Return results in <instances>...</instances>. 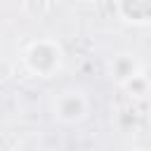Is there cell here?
<instances>
[{
  "instance_id": "30bf717a",
  "label": "cell",
  "mask_w": 151,
  "mask_h": 151,
  "mask_svg": "<svg viewBox=\"0 0 151 151\" xmlns=\"http://www.w3.org/2000/svg\"><path fill=\"white\" fill-rule=\"evenodd\" d=\"M9 151H17V149H9Z\"/></svg>"
},
{
  "instance_id": "7a4b0ae2",
  "label": "cell",
  "mask_w": 151,
  "mask_h": 151,
  "mask_svg": "<svg viewBox=\"0 0 151 151\" xmlns=\"http://www.w3.org/2000/svg\"><path fill=\"white\" fill-rule=\"evenodd\" d=\"M52 113L64 125H78L90 116V99L78 87H66L54 94L52 99Z\"/></svg>"
},
{
  "instance_id": "5b68a950",
  "label": "cell",
  "mask_w": 151,
  "mask_h": 151,
  "mask_svg": "<svg viewBox=\"0 0 151 151\" xmlns=\"http://www.w3.org/2000/svg\"><path fill=\"white\" fill-rule=\"evenodd\" d=\"M123 90H125V92H127V97H132V99H144V97H149V94H151V90H149L146 80L142 78V73H137L132 80H127V83L123 85Z\"/></svg>"
},
{
  "instance_id": "9c48e42d",
  "label": "cell",
  "mask_w": 151,
  "mask_h": 151,
  "mask_svg": "<svg viewBox=\"0 0 151 151\" xmlns=\"http://www.w3.org/2000/svg\"><path fill=\"white\" fill-rule=\"evenodd\" d=\"M127 151H149V149H144V146H132V149H127Z\"/></svg>"
},
{
  "instance_id": "52a82bcc",
  "label": "cell",
  "mask_w": 151,
  "mask_h": 151,
  "mask_svg": "<svg viewBox=\"0 0 151 151\" xmlns=\"http://www.w3.org/2000/svg\"><path fill=\"white\" fill-rule=\"evenodd\" d=\"M142 78L146 80V85H149V90H151V64H142Z\"/></svg>"
},
{
  "instance_id": "277c9868",
  "label": "cell",
  "mask_w": 151,
  "mask_h": 151,
  "mask_svg": "<svg viewBox=\"0 0 151 151\" xmlns=\"http://www.w3.org/2000/svg\"><path fill=\"white\" fill-rule=\"evenodd\" d=\"M142 71V61L130 52H118L109 59V76L123 87L127 80H132Z\"/></svg>"
},
{
  "instance_id": "6da1fadb",
  "label": "cell",
  "mask_w": 151,
  "mask_h": 151,
  "mask_svg": "<svg viewBox=\"0 0 151 151\" xmlns=\"http://www.w3.org/2000/svg\"><path fill=\"white\" fill-rule=\"evenodd\" d=\"M64 59H66L64 47L54 38H35L21 52V64H24L26 73H31L33 78H40V80L54 78L64 68Z\"/></svg>"
},
{
  "instance_id": "8992f818",
  "label": "cell",
  "mask_w": 151,
  "mask_h": 151,
  "mask_svg": "<svg viewBox=\"0 0 151 151\" xmlns=\"http://www.w3.org/2000/svg\"><path fill=\"white\" fill-rule=\"evenodd\" d=\"M17 71V64L9 59V57H2L0 54V83H7Z\"/></svg>"
},
{
  "instance_id": "3957f363",
  "label": "cell",
  "mask_w": 151,
  "mask_h": 151,
  "mask_svg": "<svg viewBox=\"0 0 151 151\" xmlns=\"http://www.w3.org/2000/svg\"><path fill=\"white\" fill-rule=\"evenodd\" d=\"M113 9L127 26H151V0H113Z\"/></svg>"
},
{
  "instance_id": "ba28073f",
  "label": "cell",
  "mask_w": 151,
  "mask_h": 151,
  "mask_svg": "<svg viewBox=\"0 0 151 151\" xmlns=\"http://www.w3.org/2000/svg\"><path fill=\"white\" fill-rule=\"evenodd\" d=\"M78 2H83V5H97V2H101V0H78Z\"/></svg>"
}]
</instances>
